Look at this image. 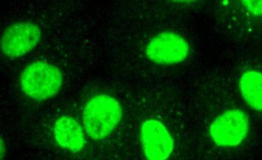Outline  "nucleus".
Returning <instances> with one entry per match:
<instances>
[{
    "label": "nucleus",
    "instance_id": "obj_3",
    "mask_svg": "<svg viewBox=\"0 0 262 160\" xmlns=\"http://www.w3.org/2000/svg\"><path fill=\"white\" fill-rule=\"evenodd\" d=\"M134 132L145 160H168L174 138L162 117L151 110L144 91L133 98Z\"/></svg>",
    "mask_w": 262,
    "mask_h": 160
},
{
    "label": "nucleus",
    "instance_id": "obj_10",
    "mask_svg": "<svg viewBox=\"0 0 262 160\" xmlns=\"http://www.w3.org/2000/svg\"><path fill=\"white\" fill-rule=\"evenodd\" d=\"M6 155H7V143L2 135L0 138V160L5 159Z\"/></svg>",
    "mask_w": 262,
    "mask_h": 160
},
{
    "label": "nucleus",
    "instance_id": "obj_4",
    "mask_svg": "<svg viewBox=\"0 0 262 160\" xmlns=\"http://www.w3.org/2000/svg\"><path fill=\"white\" fill-rule=\"evenodd\" d=\"M62 55H42L27 63L19 73L23 95L42 103L57 96L67 82V65Z\"/></svg>",
    "mask_w": 262,
    "mask_h": 160
},
{
    "label": "nucleus",
    "instance_id": "obj_1",
    "mask_svg": "<svg viewBox=\"0 0 262 160\" xmlns=\"http://www.w3.org/2000/svg\"><path fill=\"white\" fill-rule=\"evenodd\" d=\"M111 85L93 84L81 97L79 112L89 140L111 141L126 130L134 131L133 97H125Z\"/></svg>",
    "mask_w": 262,
    "mask_h": 160
},
{
    "label": "nucleus",
    "instance_id": "obj_6",
    "mask_svg": "<svg viewBox=\"0 0 262 160\" xmlns=\"http://www.w3.org/2000/svg\"><path fill=\"white\" fill-rule=\"evenodd\" d=\"M47 24L39 18H21L9 24L1 36L3 55L13 60L33 52L48 30Z\"/></svg>",
    "mask_w": 262,
    "mask_h": 160
},
{
    "label": "nucleus",
    "instance_id": "obj_2",
    "mask_svg": "<svg viewBox=\"0 0 262 160\" xmlns=\"http://www.w3.org/2000/svg\"><path fill=\"white\" fill-rule=\"evenodd\" d=\"M136 35H128L129 47L122 49L129 50L128 56H136V62L151 67H172L188 60L191 55V44L188 38L179 31L171 29H139Z\"/></svg>",
    "mask_w": 262,
    "mask_h": 160
},
{
    "label": "nucleus",
    "instance_id": "obj_7",
    "mask_svg": "<svg viewBox=\"0 0 262 160\" xmlns=\"http://www.w3.org/2000/svg\"><path fill=\"white\" fill-rule=\"evenodd\" d=\"M48 129L58 147L73 154L82 152L90 141L81 121L79 108L56 113L50 120Z\"/></svg>",
    "mask_w": 262,
    "mask_h": 160
},
{
    "label": "nucleus",
    "instance_id": "obj_9",
    "mask_svg": "<svg viewBox=\"0 0 262 160\" xmlns=\"http://www.w3.org/2000/svg\"><path fill=\"white\" fill-rule=\"evenodd\" d=\"M238 87L244 101L254 110L262 112V72L254 69L244 71Z\"/></svg>",
    "mask_w": 262,
    "mask_h": 160
},
{
    "label": "nucleus",
    "instance_id": "obj_8",
    "mask_svg": "<svg viewBox=\"0 0 262 160\" xmlns=\"http://www.w3.org/2000/svg\"><path fill=\"white\" fill-rule=\"evenodd\" d=\"M249 118L242 109H228L217 115L208 132L213 143L221 147H236L249 132Z\"/></svg>",
    "mask_w": 262,
    "mask_h": 160
},
{
    "label": "nucleus",
    "instance_id": "obj_5",
    "mask_svg": "<svg viewBox=\"0 0 262 160\" xmlns=\"http://www.w3.org/2000/svg\"><path fill=\"white\" fill-rule=\"evenodd\" d=\"M214 11L226 35L235 38L262 35V0L217 2Z\"/></svg>",
    "mask_w": 262,
    "mask_h": 160
}]
</instances>
